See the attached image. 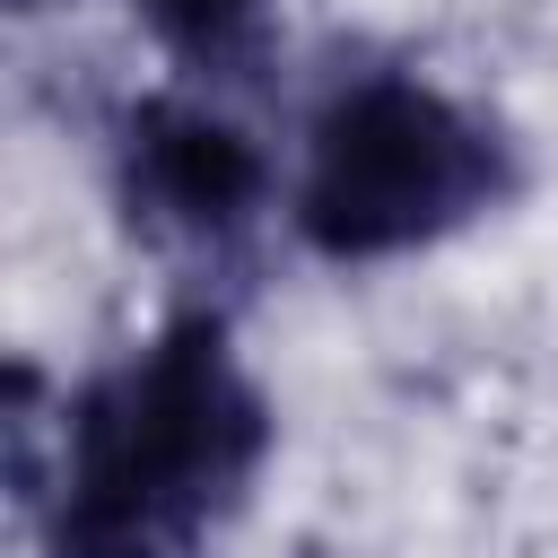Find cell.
Segmentation results:
<instances>
[{"label":"cell","instance_id":"277c9868","mask_svg":"<svg viewBox=\"0 0 558 558\" xmlns=\"http://www.w3.org/2000/svg\"><path fill=\"white\" fill-rule=\"evenodd\" d=\"M148 52L201 96H262L288 52V0H122Z\"/></svg>","mask_w":558,"mask_h":558},{"label":"cell","instance_id":"6da1fadb","mask_svg":"<svg viewBox=\"0 0 558 558\" xmlns=\"http://www.w3.org/2000/svg\"><path fill=\"white\" fill-rule=\"evenodd\" d=\"M9 392L35 558H218L279 453V410L218 296L174 305L148 340L61 384L52 418L35 410V366Z\"/></svg>","mask_w":558,"mask_h":558},{"label":"cell","instance_id":"3957f363","mask_svg":"<svg viewBox=\"0 0 558 558\" xmlns=\"http://www.w3.org/2000/svg\"><path fill=\"white\" fill-rule=\"evenodd\" d=\"M105 201L148 262L183 279H235L270 235V218L288 209V174L270 140L244 122V105L166 78L113 105Z\"/></svg>","mask_w":558,"mask_h":558},{"label":"cell","instance_id":"7a4b0ae2","mask_svg":"<svg viewBox=\"0 0 558 558\" xmlns=\"http://www.w3.org/2000/svg\"><path fill=\"white\" fill-rule=\"evenodd\" d=\"M532 183L523 140L418 61H349L288 166V235L331 270H384L506 218Z\"/></svg>","mask_w":558,"mask_h":558}]
</instances>
